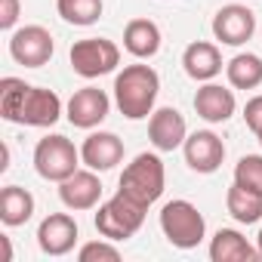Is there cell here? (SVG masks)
I'll return each mask as SVG.
<instances>
[{
    "label": "cell",
    "instance_id": "5bb4252c",
    "mask_svg": "<svg viewBox=\"0 0 262 262\" xmlns=\"http://www.w3.org/2000/svg\"><path fill=\"white\" fill-rule=\"evenodd\" d=\"M59 198L68 210H93L102 201V182L96 176V170H77L68 179L59 182Z\"/></svg>",
    "mask_w": 262,
    "mask_h": 262
},
{
    "label": "cell",
    "instance_id": "277c9868",
    "mask_svg": "<svg viewBox=\"0 0 262 262\" xmlns=\"http://www.w3.org/2000/svg\"><path fill=\"white\" fill-rule=\"evenodd\" d=\"M145 213H148V207H142L139 201H133V198H126L123 191H117L114 198H108L105 204H99L96 228L108 241H126V237H133L142 228Z\"/></svg>",
    "mask_w": 262,
    "mask_h": 262
},
{
    "label": "cell",
    "instance_id": "e0dca14e",
    "mask_svg": "<svg viewBox=\"0 0 262 262\" xmlns=\"http://www.w3.org/2000/svg\"><path fill=\"white\" fill-rule=\"evenodd\" d=\"M182 68L191 80H213L219 71H222V53L216 43H207V40H194L185 47L182 53Z\"/></svg>",
    "mask_w": 262,
    "mask_h": 262
},
{
    "label": "cell",
    "instance_id": "3957f363",
    "mask_svg": "<svg viewBox=\"0 0 262 262\" xmlns=\"http://www.w3.org/2000/svg\"><path fill=\"white\" fill-rule=\"evenodd\" d=\"M167 185V173H164V161L158 155H139L133 158V164H126L120 173V185L117 191H123L126 198L139 201L142 207H151Z\"/></svg>",
    "mask_w": 262,
    "mask_h": 262
},
{
    "label": "cell",
    "instance_id": "5b68a950",
    "mask_svg": "<svg viewBox=\"0 0 262 262\" xmlns=\"http://www.w3.org/2000/svg\"><path fill=\"white\" fill-rule=\"evenodd\" d=\"M161 231L173 247L191 250V247H198L204 241L207 222H204L201 210L191 201H170L161 210Z\"/></svg>",
    "mask_w": 262,
    "mask_h": 262
},
{
    "label": "cell",
    "instance_id": "ac0fdd59",
    "mask_svg": "<svg viewBox=\"0 0 262 262\" xmlns=\"http://www.w3.org/2000/svg\"><path fill=\"white\" fill-rule=\"evenodd\" d=\"M259 247H250L247 237L234 228H219L210 241V259L213 262H253L259 259Z\"/></svg>",
    "mask_w": 262,
    "mask_h": 262
},
{
    "label": "cell",
    "instance_id": "7a4b0ae2",
    "mask_svg": "<svg viewBox=\"0 0 262 262\" xmlns=\"http://www.w3.org/2000/svg\"><path fill=\"white\" fill-rule=\"evenodd\" d=\"M161 93V77L151 65H126L114 77V102L123 117L129 120H142L155 111Z\"/></svg>",
    "mask_w": 262,
    "mask_h": 262
},
{
    "label": "cell",
    "instance_id": "484cf974",
    "mask_svg": "<svg viewBox=\"0 0 262 262\" xmlns=\"http://www.w3.org/2000/svg\"><path fill=\"white\" fill-rule=\"evenodd\" d=\"M19 13H22V4H19V0H0V28L10 31V28L19 22Z\"/></svg>",
    "mask_w": 262,
    "mask_h": 262
},
{
    "label": "cell",
    "instance_id": "cb8c5ba5",
    "mask_svg": "<svg viewBox=\"0 0 262 262\" xmlns=\"http://www.w3.org/2000/svg\"><path fill=\"white\" fill-rule=\"evenodd\" d=\"M234 182L253 191H262V155H247L234 167Z\"/></svg>",
    "mask_w": 262,
    "mask_h": 262
},
{
    "label": "cell",
    "instance_id": "d6986e66",
    "mask_svg": "<svg viewBox=\"0 0 262 262\" xmlns=\"http://www.w3.org/2000/svg\"><path fill=\"white\" fill-rule=\"evenodd\" d=\"M123 47L136 59H151L161 50V28L151 19H133L123 28Z\"/></svg>",
    "mask_w": 262,
    "mask_h": 262
},
{
    "label": "cell",
    "instance_id": "4316f807",
    "mask_svg": "<svg viewBox=\"0 0 262 262\" xmlns=\"http://www.w3.org/2000/svg\"><path fill=\"white\" fill-rule=\"evenodd\" d=\"M244 120H247V126L253 129V133H259V129H262V96H253L244 105Z\"/></svg>",
    "mask_w": 262,
    "mask_h": 262
},
{
    "label": "cell",
    "instance_id": "f1b7e54d",
    "mask_svg": "<svg viewBox=\"0 0 262 262\" xmlns=\"http://www.w3.org/2000/svg\"><path fill=\"white\" fill-rule=\"evenodd\" d=\"M256 139H259V145H262V129H259V133H256Z\"/></svg>",
    "mask_w": 262,
    "mask_h": 262
},
{
    "label": "cell",
    "instance_id": "8fae6325",
    "mask_svg": "<svg viewBox=\"0 0 262 262\" xmlns=\"http://www.w3.org/2000/svg\"><path fill=\"white\" fill-rule=\"evenodd\" d=\"M185 164L194 173H216L225 161V145L213 129H198L185 139Z\"/></svg>",
    "mask_w": 262,
    "mask_h": 262
},
{
    "label": "cell",
    "instance_id": "ffe728a7",
    "mask_svg": "<svg viewBox=\"0 0 262 262\" xmlns=\"http://www.w3.org/2000/svg\"><path fill=\"white\" fill-rule=\"evenodd\" d=\"M31 216H34V198L28 188L7 185L0 191V222L4 225L16 228V225H25Z\"/></svg>",
    "mask_w": 262,
    "mask_h": 262
},
{
    "label": "cell",
    "instance_id": "6da1fadb",
    "mask_svg": "<svg viewBox=\"0 0 262 262\" xmlns=\"http://www.w3.org/2000/svg\"><path fill=\"white\" fill-rule=\"evenodd\" d=\"M0 114L22 126H53L62 117V99L53 90L31 86L19 77L0 80Z\"/></svg>",
    "mask_w": 262,
    "mask_h": 262
},
{
    "label": "cell",
    "instance_id": "52a82bcc",
    "mask_svg": "<svg viewBox=\"0 0 262 262\" xmlns=\"http://www.w3.org/2000/svg\"><path fill=\"white\" fill-rule=\"evenodd\" d=\"M117 62H120V50L105 37H86L71 47V68L86 80L111 74Z\"/></svg>",
    "mask_w": 262,
    "mask_h": 262
},
{
    "label": "cell",
    "instance_id": "603a6c76",
    "mask_svg": "<svg viewBox=\"0 0 262 262\" xmlns=\"http://www.w3.org/2000/svg\"><path fill=\"white\" fill-rule=\"evenodd\" d=\"M56 10L68 25H96L102 19V0H56Z\"/></svg>",
    "mask_w": 262,
    "mask_h": 262
},
{
    "label": "cell",
    "instance_id": "2e32d148",
    "mask_svg": "<svg viewBox=\"0 0 262 262\" xmlns=\"http://www.w3.org/2000/svg\"><path fill=\"white\" fill-rule=\"evenodd\" d=\"M234 108H237L234 93L225 90V86H219V83H204L194 93V111L207 123H225L234 114Z\"/></svg>",
    "mask_w": 262,
    "mask_h": 262
},
{
    "label": "cell",
    "instance_id": "7c38bea8",
    "mask_svg": "<svg viewBox=\"0 0 262 262\" xmlns=\"http://www.w3.org/2000/svg\"><path fill=\"white\" fill-rule=\"evenodd\" d=\"M37 244L47 256H65L77 244V222L68 213H50L37 228Z\"/></svg>",
    "mask_w": 262,
    "mask_h": 262
},
{
    "label": "cell",
    "instance_id": "ba28073f",
    "mask_svg": "<svg viewBox=\"0 0 262 262\" xmlns=\"http://www.w3.org/2000/svg\"><path fill=\"white\" fill-rule=\"evenodd\" d=\"M53 34L43 25H25L10 37V56L25 68H40L53 59Z\"/></svg>",
    "mask_w": 262,
    "mask_h": 262
},
{
    "label": "cell",
    "instance_id": "7402d4cb",
    "mask_svg": "<svg viewBox=\"0 0 262 262\" xmlns=\"http://www.w3.org/2000/svg\"><path fill=\"white\" fill-rule=\"evenodd\" d=\"M225 74L234 90H256L262 83V59L253 53H237L225 65Z\"/></svg>",
    "mask_w": 262,
    "mask_h": 262
},
{
    "label": "cell",
    "instance_id": "83f0119b",
    "mask_svg": "<svg viewBox=\"0 0 262 262\" xmlns=\"http://www.w3.org/2000/svg\"><path fill=\"white\" fill-rule=\"evenodd\" d=\"M256 247H259V253H262V231H259V237H256Z\"/></svg>",
    "mask_w": 262,
    "mask_h": 262
},
{
    "label": "cell",
    "instance_id": "30bf717a",
    "mask_svg": "<svg viewBox=\"0 0 262 262\" xmlns=\"http://www.w3.org/2000/svg\"><path fill=\"white\" fill-rule=\"evenodd\" d=\"M108 108H111V99L105 90L99 86H83L77 90L71 99H68V120L71 126H80V129H93L99 126L105 117H108Z\"/></svg>",
    "mask_w": 262,
    "mask_h": 262
},
{
    "label": "cell",
    "instance_id": "4fadbf2b",
    "mask_svg": "<svg viewBox=\"0 0 262 262\" xmlns=\"http://www.w3.org/2000/svg\"><path fill=\"white\" fill-rule=\"evenodd\" d=\"M148 139H151V145H155L158 151H176V148L185 145V139H188L185 117H182L176 108H158V111H151Z\"/></svg>",
    "mask_w": 262,
    "mask_h": 262
},
{
    "label": "cell",
    "instance_id": "8992f818",
    "mask_svg": "<svg viewBox=\"0 0 262 262\" xmlns=\"http://www.w3.org/2000/svg\"><path fill=\"white\" fill-rule=\"evenodd\" d=\"M80 161L83 158L74 148V142L65 139V136H59V133L40 139L37 148H34V170H37L40 179H50V182H62L71 173H77Z\"/></svg>",
    "mask_w": 262,
    "mask_h": 262
},
{
    "label": "cell",
    "instance_id": "9a60e30c",
    "mask_svg": "<svg viewBox=\"0 0 262 262\" xmlns=\"http://www.w3.org/2000/svg\"><path fill=\"white\" fill-rule=\"evenodd\" d=\"M80 158L90 170L108 173L123 161V142L114 133H93V136H86V142L80 148Z\"/></svg>",
    "mask_w": 262,
    "mask_h": 262
},
{
    "label": "cell",
    "instance_id": "9c48e42d",
    "mask_svg": "<svg viewBox=\"0 0 262 262\" xmlns=\"http://www.w3.org/2000/svg\"><path fill=\"white\" fill-rule=\"evenodd\" d=\"M253 31H256V16H253V10H247L241 4H228L213 16V34L225 47L247 43L253 37Z\"/></svg>",
    "mask_w": 262,
    "mask_h": 262
},
{
    "label": "cell",
    "instance_id": "44dd1931",
    "mask_svg": "<svg viewBox=\"0 0 262 262\" xmlns=\"http://www.w3.org/2000/svg\"><path fill=\"white\" fill-rule=\"evenodd\" d=\"M225 207H228L231 219H237L241 225H253L262 219V191H253V188L234 182L225 194Z\"/></svg>",
    "mask_w": 262,
    "mask_h": 262
},
{
    "label": "cell",
    "instance_id": "d4e9b609",
    "mask_svg": "<svg viewBox=\"0 0 262 262\" xmlns=\"http://www.w3.org/2000/svg\"><path fill=\"white\" fill-rule=\"evenodd\" d=\"M80 262H117L120 259V250L108 241H93V244H83L80 253H77Z\"/></svg>",
    "mask_w": 262,
    "mask_h": 262
}]
</instances>
